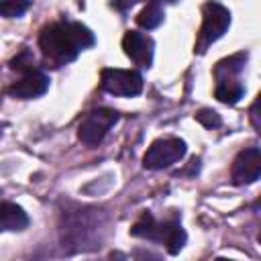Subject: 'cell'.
Returning <instances> with one entry per match:
<instances>
[{
  "instance_id": "obj_6",
  "label": "cell",
  "mask_w": 261,
  "mask_h": 261,
  "mask_svg": "<svg viewBox=\"0 0 261 261\" xmlns=\"http://www.w3.org/2000/svg\"><path fill=\"white\" fill-rule=\"evenodd\" d=\"M102 88L114 96H139L143 92V77L133 69H102Z\"/></svg>"
},
{
  "instance_id": "obj_11",
  "label": "cell",
  "mask_w": 261,
  "mask_h": 261,
  "mask_svg": "<svg viewBox=\"0 0 261 261\" xmlns=\"http://www.w3.org/2000/svg\"><path fill=\"white\" fill-rule=\"evenodd\" d=\"M29 226L27 212L14 204V202H2L0 204V228L2 230H24Z\"/></svg>"
},
{
  "instance_id": "obj_20",
  "label": "cell",
  "mask_w": 261,
  "mask_h": 261,
  "mask_svg": "<svg viewBox=\"0 0 261 261\" xmlns=\"http://www.w3.org/2000/svg\"><path fill=\"white\" fill-rule=\"evenodd\" d=\"M257 108H259V100H255V104H253V108H251V118H253V126H255V128L261 126V124H259V118H257Z\"/></svg>"
},
{
  "instance_id": "obj_7",
  "label": "cell",
  "mask_w": 261,
  "mask_h": 261,
  "mask_svg": "<svg viewBox=\"0 0 261 261\" xmlns=\"http://www.w3.org/2000/svg\"><path fill=\"white\" fill-rule=\"evenodd\" d=\"M230 175L237 186L257 181L261 175V151L257 147H249V149L241 151L232 161Z\"/></svg>"
},
{
  "instance_id": "obj_4",
  "label": "cell",
  "mask_w": 261,
  "mask_h": 261,
  "mask_svg": "<svg viewBox=\"0 0 261 261\" xmlns=\"http://www.w3.org/2000/svg\"><path fill=\"white\" fill-rule=\"evenodd\" d=\"M230 24V12L218 2H206L202 6V29L198 39V51H204L210 43L218 41Z\"/></svg>"
},
{
  "instance_id": "obj_16",
  "label": "cell",
  "mask_w": 261,
  "mask_h": 261,
  "mask_svg": "<svg viewBox=\"0 0 261 261\" xmlns=\"http://www.w3.org/2000/svg\"><path fill=\"white\" fill-rule=\"evenodd\" d=\"M31 8V2H0V14L6 16V18H16V16H22L27 10Z\"/></svg>"
},
{
  "instance_id": "obj_1",
  "label": "cell",
  "mask_w": 261,
  "mask_h": 261,
  "mask_svg": "<svg viewBox=\"0 0 261 261\" xmlns=\"http://www.w3.org/2000/svg\"><path fill=\"white\" fill-rule=\"evenodd\" d=\"M94 43H96L94 33L82 22H71V20L49 22L47 27L41 29L39 35V47L45 59L55 65L73 61L80 51L92 47Z\"/></svg>"
},
{
  "instance_id": "obj_12",
  "label": "cell",
  "mask_w": 261,
  "mask_h": 261,
  "mask_svg": "<svg viewBox=\"0 0 261 261\" xmlns=\"http://www.w3.org/2000/svg\"><path fill=\"white\" fill-rule=\"evenodd\" d=\"M186 241H188V237H186V230L181 228L179 220H177V218H169V220H165V230H163L161 243L165 245L167 253L177 255V253L184 249Z\"/></svg>"
},
{
  "instance_id": "obj_10",
  "label": "cell",
  "mask_w": 261,
  "mask_h": 261,
  "mask_svg": "<svg viewBox=\"0 0 261 261\" xmlns=\"http://www.w3.org/2000/svg\"><path fill=\"white\" fill-rule=\"evenodd\" d=\"M163 230H165V220H163V222L157 220L151 212H143L141 218L130 226V234H133V237L147 239V241H155V243H161Z\"/></svg>"
},
{
  "instance_id": "obj_18",
  "label": "cell",
  "mask_w": 261,
  "mask_h": 261,
  "mask_svg": "<svg viewBox=\"0 0 261 261\" xmlns=\"http://www.w3.org/2000/svg\"><path fill=\"white\" fill-rule=\"evenodd\" d=\"M10 67L24 73V71H29V69H35V59H33V55L24 49V51H20V53L10 61Z\"/></svg>"
},
{
  "instance_id": "obj_19",
  "label": "cell",
  "mask_w": 261,
  "mask_h": 261,
  "mask_svg": "<svg viewBox=\"0 0 261 261\" xmlns=\"http://www.w3.org/2000/svg\"><path fill=\"white\" fill-rule=\"evenodd\" d=\"M135 261H161V257L153 255L151 251H137L135 253Z\"/></svg>"
},
{
  "instance_id": "obj_13",
  "label": "cell",
  "mask_w": 261,
  "mask_h": 261,
  "mask_svg": "<svg viewBox=\"0 0 261 261\" xmlns=\"http://www.w3.org/2000/svg\"><path fill=\"white\" fill-rule=\"evenodd\" d=\"M245 61H247V53H237V55H230V57L218 61L216 67H214V77H216V82L234 80V75H239V73L243 71Z\"/></svg>"
},
{
  "instance_id": "obj_2",
  "label": "cell",
  "mask_w": 261,
  "mask_h": 261,
  "mask_svg": "<svg viewBox=\"0 0 261 261\" xmlns=\"http://www.w3.org/2000/svg\"><path fill=\"white\" fill-rule=\"evenodd\" d=\"M100 214L98 210H90V208H80L73 212H65L63 214V228H61V241L63 247H69L71 251H80V249H94L100 247Z\"/></svg>"
},
{
  "instance_id": "obj_22",
  "label": "cell",
  "mask_w": 261,
  "mask_h": 261,
  "mask_svg": "<svg viewBox=\"0 0 261 261\" xmlns=\"http://www.w3.org/2000/svg\"><path fill=\"white\" fill-rule=\"evenodd\" d=\"M214 261H232V259H226V257H218V259H214Z\"/></svg>"
},
{
  "instance_id": "obj_17",
  "label": "cell",
  "mask_w": 261,
  "mask_h": 261,
  "mask_svg": "<svg viewBox=\"0 0 261 261\" xmlns=\"http://www.w3.org/2000/svg\"><path fill=\"white\" fill-rule=\"evenodd\" d=\"M196 120H198L202 126H206V128H218V126L222 124L220 114H218L216 110H210V108L198 110V112H196Z\"/></svg>"
},
{
  "instance_id": "obj_3",
  "label": "cell",
  "mask_w": 261,
  "mask_h": 261,
  "mask_svg": "<svg viewBox=\"0 0 261 261\" xmlns=\"http://www.w3.org/2000/svg\"><path fill=\"white\" fill-rule=\"evenodd\" d=\"M118 120V112L110 110V108H94L92 112H88L84 116V120L77 126V137L84 145L96 147L104 141L106 133L116 124Z\"/></svg>"
},
{
  "instance_id": "obj_8",
  "label": "cell",
  "mask_w": 261,
  "mask_h": 261,
  "mask_svg": "<svg viewBox=\"0 0 261 261\" xmlns=\"http://www.w3.org/2000/svg\"><path fill=\"white\" fill-rule=\"evenodd\" d=\"M122 49L141 67H149L153 63L155 43L149 35H143L139 31H126L124 37H122Z\"/></svg>"
},
{
  "instance_id": "obj_5",
  "label": "cell",
  "mask_w": 261,
  "mask_h": 261,
  "mask_svg": "<svg viewBox=\"0 0 261 261\" xmlns=\"http://www.w3.org/2000/svg\"><path fill=\"white\" fill-rule=\"evenodd\" d=\"M186 151H188L186 143L177 137L159 139V141H153L151 147L147 149L143 157V165L147 169H163V167L177 163L186 155Z\"/></svg>"
},
{
  "instance_id": "obj_15",
  "label": "cell",
  "mask_w": 261,
  "mask_h": 261,
  "mask_svg": "<svg viewBox=\"0 0 261 261\" xmlns=\"http://www.w3.org/2000/svg\"><path fill=\"white\" fill-rule=\"evenodd\" d=\"M163 18H165V12H163L161 4H159V2H149V4L139 12V16H137V24H139L141 29L151 31V29L159 27V24L163 22Z\"/></svg>"
},
{
  "instance_id": "obj_9",
  "label": "cell",
  "mask_w": 261,
  "mask_h": 261,
  "mask_svg": "<svg viewBox=\"0 0 261 261\" xmlns=\"http://www.w3.org/2000/svg\"><path fill=\"white\" fill-rule=\"evenodd\" d=\"M49 88V77L41 71V69H29L22 73V77L18 82H14L10 88H8V94L12 98H20V100H33V98H39L47 92Z\"/></svg>"
},
{
  "instance_id": "obj_14",
  "label": "cell",
  "mask_w": 261,
  "mask_h": 261,
  "mask_svg": "<svg viewBox=\"0 0 261 261\" xmlns=\"http://www.w3.org/2000/svg\"><path fill=\"white\" fill-rule=\"evenodd\" d=\"M243 84L237 82V80H226V82H218L216 84V90H214V96L222 102V104H237L241 98H243Z\"/></svg>"
},
{
  "instance_id": "obj_21",
  "label": "cell",
  "mask_w": 261,
  "mask_h": 261,
  "mask_svg": "<svg viewBox=\"0 0 261 261\" xmlns=\"http://www.w3.org/2000/svg\"><path fill=\"white\" fill-rule=\"evenodd\" d=\"M110 261H126V257H124L122 253L114 251V253H110Z\"/></svg>"
}]
</instances>
